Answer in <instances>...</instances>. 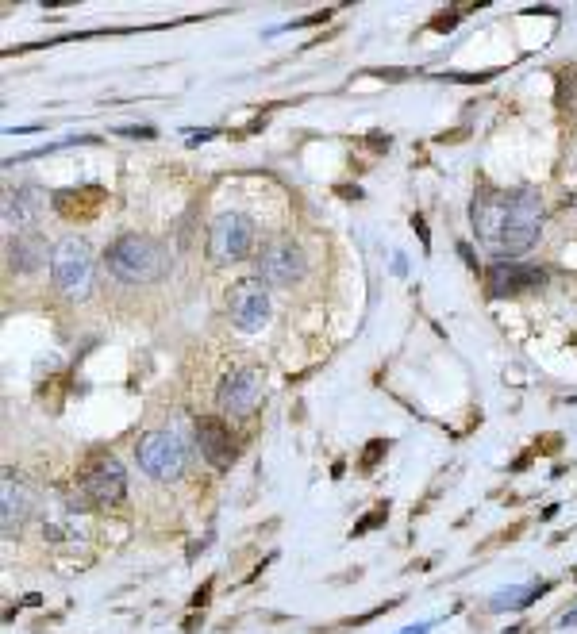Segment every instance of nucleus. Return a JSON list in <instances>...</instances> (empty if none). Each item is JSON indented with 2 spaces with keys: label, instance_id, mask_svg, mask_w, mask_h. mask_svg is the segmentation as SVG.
<instances>
[{
  "label": "nucleus",
  "instance_id": "f257e3e1",
  "mask_svg": "<svg viewBox=\"0 0 577 634\" xmlns=\"http://www.w3.org/2000/svg\"><path fill=\"white\" fill-rule=\"evenodd\" d=\"M470 220L477 227V239L489 246L497 258L516 262L520 254H527L543 235V204L535 189H481L474 196V212Z\"/></svg>",
  "mask_w": 577,
  "mask_h": 634
},
{
  "label": "nucleus",
  "instance_id": "f03ea898",
  "mask_svg": "<svg viewBox=\"0 0 577 634\" xmlns=\"http://www.w3.org/2000/svg\"><path fill=\"white\" fill-rule=\"evenodd\" d=\"M104 266L120 285H151L158 277H166L174 266L170 246L143 235H120L116 243L104 250Z\"/></svg>",
  "mask_w": 577,
  "mask_h": 634
},
{
  "label": "nucleus",
  "instance_id": "7ed1b4c3",
  "mask_svg": "<svg viewBox=\"0 0 577 634\" xmlns=\"http://www.w3.org/2000/svg\"><path fill=\"white\" fill-rule=\"evenodd\" d=\"M51 281L54 289L66 296V300H85V296L93 293V250L85 239H62V243H54L51 250Z\"/></svg>",
  "mask_w": 577,
  "mask_h": 634
},
{
  "label": "nucleus",
  "instance_id": "20e7f679",
  "mask_svg": "<svg viewBox=\"0 0 577 634\" xmlns=\"http://www.w3.org/2000/svg\"><path fill=\"white\" fill-rule=\"evenodd\" d=\"M135 458H139V469L147 477L170 485L189 465V446H185V439L177 431H151V435L139 439V454Z\"/></svg>",
  "mask_w": 577,
  "mask_h": 634
},
{
  "label": "nucleus",
  "instance_id": "39448f33",
  "mask_svg": "<svg viewBox=\"0 0 577 634\" xmlns=\"http://www.w3.org/2000/svg\"><path fill=\"white\" fill-rule=\"evenodd\" d=\"M254 250V220L247 212H220L208 227V258L216 266L243 262Z\"/></svg>",
  "mask_w": 577,
  "mask_h": 634
},
{
  "label": "nucleus",
  "instance_id": "423d86ee",
  "mask_svg": "<svg viewBox=\"0 0 577 634\" xmlns=\"http://www.w3.org/2000/svg\"><path fill=\"white\" fill-rule=\"evenodd\" d=\"M270 312H274V300H270V285L262 277H243L231 285L227 293V316L239 331H262L270 323Z\"/></svg>",
  "mask_w": 577,
  "mask_h": 634
},
{
  "label": "nucleus",
  "instance_id": "0eeeda50",
  "mask_svg": "<svg viewBox=\"0 0 577 634\" xmlns=\"http://www.w3.org/2000/svg\"><path fill=\"white\" fill-rule=\"evenodd\" d=\"M127 492V473L116 458H93L85 465V473L77 477V496L93 508H112L120 504Z\"/></svg>",
  "mask_w": 577,
  "mask_h": 634
},
{
  "label": "nucleus",
  "instance_id": "6e6552de",
  "mask_svg": "<svg viewBox=\"0 0 577 634\" xmlns=\"http://www.w3.org/2000/svg\"><path fill=\"white\" fill-rule=\"evenodd\" d=\"M304 273H308V258H304L301 243L293 239H274V243L262 246L258 254V277L266 285H277V289H293L301 285Z\"/></svg>",
  "mask_w": 577,
  "mask_h": 634
},
{
  "label": "nucleus",
  "instance_id": "1a4fd4ad",
  "mask_svg": "<svg viewBox=\"0 0 577 634\" xmlns=\"http://www.w3.org/2000/svg\"><path fill=\"white\" fill-rule=\"evenodd\" d=\"M216 400H220V408H224L227 415H235V419L254 415L258 404H262V373L254 366L231 369L224 381H220V389H216Z\"/></svg>",
  "mask_w": 577,
  "mask_h": 634
},
{
  "label": "nucleus",
  "instance_id": "9d476101",
  "mask_svg": "<svg viewBox=\"0 0 577 634\" xmlns=\"http://www.w3.org/2000/svg\"><path fill=\"white\" fill-rule=\"evenodd\" d=\"M543 281H547V269L524 266V262H497V266L485 273V293L493 296V300H501V296L531 293Z\"/></svg>",
  "mask_w": 577,
  "mask_h": 634
},
{
  "label": "nucleus",
  "instance_id": "9b49d317",
  "mask_svg": "<svg viewBox=\"0 0 577 634\" xmlns=\"http://www.w3.org/2000/svg\"><path fill=\"white\" fill-rule=\"evenodd\" d=\"M193 435H197V446H201V454L208 458L212 469H231V465H235V454H239V450H235V439H231L224 419L204 415V419H197Z\"/></svg>",
  "mask_w": 577,
  "mask_h": 634
},
{
  "label": "nucleus",
  "instance_id": "f8f14e48",
  "mask_svg": "<svg viewBox=\"0 0 577 634\" xmlns=\"http://www.w3.org/2000/svg\"><path fill=\"white\" fill-rule=\"evenodd\" d=\"M35 508V496H31V488L20 481V477H12V469L4 473V492H0V515H4V535H12V531H20V523H24L27 515Z\"/></svg>",
  "mask_w": 577,
  "mask_h": 634
},
{
  "label": "nucleus",
  "instance_id": "ddd939ff",
  "mask_svg": "<svg viewBox=\"0 0 577 634\" xmlns=\"http://www.w3.org/2000/svg\"><path fill=\"white\" fill-rule=\"evenodd\" d=\"M39 212H43V193L39 189H20V193L4 196V227L16 231V235L35 227Z\"/></svg>",
  "mask_w": 577,
  "mask_h": 634
},
{
  "label": "nucleus",
  "instance_id": "4468645a",
  "mask_svg": "<svg viewBox=\"0 0 577 634\" xmlns=\"http://www.w3.org/2000/svg\"><path fill=\"white\" fill-rule=\"evenodd\" d=\"M8 262L16 273H35L47 262V239L43 235H16L8 243Z\"/></svg>",
  "mask_w": 577,
  "mask_h": 634
},
{
  "label": "nucleus",
  "instance_id": "2eb2a0df",
  "mask_svg": "<svg viewBox=\"0 0 577 634\" xmlns=\"http://www.w3.org/2000/svg\"><path fill=\"white\" fill-rule=\"evenodd\" d=\"M554 588V581H543V585H508V588H501L493 600H489V608L493 611H524V608H531L543 592H551Z\"/></svg>",
  "mask_w": 577,
  "mask_h": 634
},
{
  "label": "nucleus",
  "instance_id": "dca6fc26",
  "mask_svg": "<svg viewBox=\"0 0 577 634\" xmlns=\"http://www.w3.org/2000/svg\"><path fill=\"white\" fill-rule=\"evenodd\" d=\"M385 519H389V500H385V504H377L374 512L366 515L362 523H354L351 538H362V535H370V531H377V527H385Z\"/></svg>",
  "mask_w": 577,
  "mask_h": 634
},
{
  "label": "nucleus",
  "instance_id": "f3484780",
  "mask_svg": "<svg viewBox=\"0 0 577 634\" xmlns=\"http://www.w3.org/2000/svg\"><path fill=\"white\" fill-rule=\"evenodd\" d=\"M389 450V442L385 439H374V442H366V450H362V469L370 473V469H377V462H381V454Z\"/></svg>",
  "mask_w": 577,
  "mask_h": 634
},
{
  "label": "nucleus",
  "instance_id": "a211bd4d",
  "mask_svg": "<svg viewBox=\"0 0 577 634\" xmlns=\"http://www.w3.org/2000/svg\"><path fill=\"white\" fill-rule=\"evenodd\" d=\"M120 135H127V139H154L158 131L154 127H120Z\"/></svg>",
  "mask_w": 577,
  "mask_h": 634
},
{
  "label": "nucleus",
  "instance_id": "6ab92c4d",
  "mask_svg": "<svg viewBox=\"0 0 577 634\" xmlns=\"http://www.w3.org/2000/svg\"><path fill=\"white\" fill-rule=\"evenodd\" d=\"M454 24H458V12H451V16H439V20H435V31H443V35H447V31H454Z\"/></svg>",
  "mask_w": 577,
  "mask_h": 634
},
{
  "label": "nucleus",
  "instance_id": "aec40b11",
  "mask_svg": "<svg viewBox=\"0 0 577 634\" xmlns=\"http://www.w3.org/2000/svg\"><path fill=\"white\" fill-rule=\"evenodd\" d=\"M335 193L343 196V200H362V189H358V185H339Z\"/></svg>",
  "mask_w": 577,
  "mask_h": 634
},
{
  "label": "nucleus",
  "instance_id": "412c9836",
  "mask_svg": "<svg viewBox=\"0 0 577 634\" xmlns=\"http://www.w3.org/2000/svg\"><path fill=\"white\" fill-rule=\"evenodd\" d=\"M412 227H416V235H420V243L427 246V239H431V235H427V223H424V216H420V212L412 216Z\"/></svg>",
  "mask_w": 577,
  "mask_h": 634
},
{
  "label": "nucleus",
  "instance_id": "4be33fe9",
  "mask_svg": "<svg viewBox=\"0 0 577 634\" xmlns=\"http://www.w3.org/2000/svg\"><path fill=\"white\" fill-rule=\"evenodd\" d=\"M493 74H451V81H466V85H477V81H489Z\"/></svg>",
  "mask_w": 577,
  "mask_h": 634
},
{
  "label": "nucleus",
  "instance_id": "5701e85b",
  "mask_svg": "<svg viewBox=\"0 0 577 634\" xmlns=\"http://www.w3.org/2000/svg\"><path fill=\"white\" fill-rule=\"evenodd\" d=\"M208 139H216V131H212V127H208V131H197V135H189V143H193V147H201V143H208Z\"/></svg>",
  "mask_w": 577,
  "mask_h": 634
},
{
  "label": "nucleus",
  "instance_id": "b1692460",
  "mask_svg": "<svg viewBox=\"0 0 577 634\" xmlns=\"http://www.w3.org/2000/svg\"><path fill=\"white\" fill-rule=\"evenodd\" d=\"M208 596H212V585H204V588H201V592H197V596H193V608L201 611V608H204V604H208Z\"/></svg>",
  "mask_w": 577,
  "mask_h": 634
},
{
  "label": "nucleus",
  "instance_id": "393cba45",
  "mask_svg": "<svg viewBox=\"0 0 577 634\" xmlns=\"http://www.w3.org/2000/svg\"><path fill=\"white\" fill-rule=\"evenodd\" d=\"M458 254H462V258H466V266H470V269H477V258H474V250H470V246L462 243V246H458Z\"/></svg>",
  "mask_w": 577,
  "mask_h": 634
},
{
  "label": "nucleus",
  "instance_id": "a878e982",
  "mask_svg": "<svg viewBox=\"0 0 577 634\" xmlns=\"http://www.w3.org/2000/svg\"><path fill=\"white\" fill-rule=\"evenodd\" d=\"M558 623H562V627H577V604H574L570 611H566V615H562Z\"/></svg>",
  "mask_w": 577,
  "mask_h": 634
},
{
  "label": "nucleus",
  "instance_id": "bb28decb",
  "mask_svg": "<svg viewBox=\"0 0 577 634\" xmlns=\"http://www.w3.org/2000/svg\"><path fill=\"white\" fill-rule=\"evenodd\" d=\"M431 631V623H416V627H404L401 634H427Z\"/></svg>",
  "mask_w": 577,
  "mask_h": 634
},
{
  "label": "nucleus",
  "instance_id": "cd10ccee",
  "mask_svg": "<svg viewBox=\"0 0 577 634\" xmlns=\"http://www.w3.org/2000/svg\"><path fill=\"white\" fill-rule=\"evenodd\" d=\"M39 604H43V596H35V592H31V596H24V608H39Z\"/></svg>",
  "mask_w": 577,
  "mask_h": 634
},
{
  "label": "nucleus",
  "instance_id": "c85d7f7f",
  "mask_svg": "<svg viewBox=\"0 0 577 634\" xmlns=\"http://www.w3.org/2000/svg\"><path fill=\"white\" fill-rule=\"evenodd\" d=\"M501 634H520V627H508V631H501Z\"/></svg>",
  "mask_w": 577,
  "mask_h": 634
},
{
  "label": "nucleus",
  "instance_id": "c756f323",
  "mask_svg": "<svg viewBox=\"0 0 577 634\" xmlns=\"http://www.w3.org/2000/svg\"><path fill=\"white\" fill-rule=\"evenodd\" d=\"M574 573H577V569H574Z\"/></svg>",
  "mask_w": 577,
  "mask_h": 634
}]
</instances>
